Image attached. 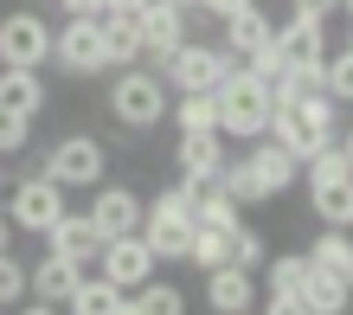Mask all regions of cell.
<instances>
[{
  "mask_svg": "<svg viewBox=\"0 0 353 315\" xmlns=\"http://www.w3.org/2000/svg\"><path fill=\"white\" fill-rule=\"evenodd\" d=\"M168 103H174V90H168V77H161L154 65H116V84H110V116L122 122V129H135V135H148V129H161L168 122Z\"/></svg>",
  "mask_w": 353,
  "mask_h": 315,
  "instance_id": "1",
  "label": "cell"
},
{
  "mask_svg": "<svg viewBox=\"0 0 353 315\" xmlns=\"http://www.w3.org/2000/svg\"><path fill=\"white\" fill-rule=\"evenodd\" d=\"M212 97H219V135L225 142L263 135V122H270V84L251 65H238V58H232V71L212 84Z\"/></svg>",
  "mask_w": 353,
  "mask_h": 315,
  "instance_id": "2",
  "label": "cell"
},
{
  "mask_svg": "<svg viewBox=\"0 0 353 315\" xmlns=\"http://www.w3.org/2000/svg\"><path fill=\"white\" fill-rule=\"evenodd\" d=\"M52 65L65 77H103V71H110L97 13H65V26H52Z\"/></svg>",
  "mask_w": 353,
  "mask_h": 315,
  "instance_id": "3",
  "label": "cell"
},
{
  "mask_svg": "<svg viewBox=\"0 0 353 315\" xmlns=\"http://www.w3.org/2000/svg\"><path fill=\"white\" fill-rule=\"evenodd\" d=\"M65 193H71V187H58L52 174H19V180L7 187V206H0V213H7L19 232L46 238V225L65 213Z\"/></svg>",
  "mask_w": 353,
  "mask_h": 315,
  "instance_id": "4",
  "label": "cell"
},
{
  "mask_svg": "<svg viewBox=\"0 0 353 315\" xmlns=\"http://www.w3.org/2000/svg\"><path fill=\"white\" fill-rule=\"evenodd\" d=\"M39 174H52L58 187H97L103 174H110V155H103V142L97 135H58L52 149H46V161H39Z\"/></svg>",
  "mask_w": 353,
  "mask_h": 315,
  "instance_id": "5",
  "label": "cell"
},
{
  "mask_svg": "<svg viewBox=\"0 0 353 315\" xmlns=\"http://www.w3.org/2000/svg\"><path fill=\"white\" fill-rule=\"evenodd\" d=\"M154 71L168 77V90H212V84L232 71V58H225V46H193V39H180Z\"/></svg>",
  "mask_w": 353,
  "mask_h": 315,
  "instance_id": "6",
  "label": "cell"
},
{
  "mask_svg": "<svg viewBox=\"0 0 353 315\" xmlns=\"http://www.w3.org/2000/svg\"><path fill=\"white\" fill-rule=\"evenodd\" d=\"M0 65H52V19L39 7H13L0 19Z\"/></svg>",
  "mask_w": 353,
  "mask_h": 315,
  "instance_id": "7",
  "label": "cell"
},
{
  "mask_svg": "<svg viewBox=\"0 0 353 315\" xmlns=\"http://www.w3.org/2000/svg\"><path fill=\"white\" fill-rule=\"evenodd\" d=\"M270 52H276L283 71H315L327 58V19H308V13H289L276 32H270Z\"/></svg>",
  "mask_w": 353,
  "mask_h": 315,
  "instance_id": "8",
  "label": "cell"
},
{
  "mask_svg": "<svg viewBox=\"0 0 353 315\" xmlns=\"http://www.w3.org/2000/svg\"><path fill=\"white\" fill-rule=\"evenodd\" d=\"M90 270H103L116 289H135V283L154 277V251L141 245V232H122V238H103V251H97Z\"/></svg>",
  "mask_w": 353,
  "mask_h": 315,
  "instance_id": "9",
  "label": "cell"
},
{
  "mask_svg": "<svg viewBox=\"0 0 353 315\" xmlns=\"http://www.w3.org/2000/svg\"><path fill=\"white\" fill-rule=\"evenodd\" d=\"M77 277H84V264H71V258H58V251H46L32 270H26V309H65L71 303V289H77Z\"/></svg>",
  "mask_w": 353,
  "mask_h": 315,
  "instance_id": "10",
  "label": "cell"
},
{
  "mask_svg": "<svg viewBox=\"0 0 353 315\" xmlns=\"http://www.w3.org/2000/svg\"><path fill=\"white\" fill-rule=\"evenodd\" d=\"M174 167H180V180L212 187V180H219V167H225V135H219V129L174 135Z\"/></svg>",
  "mask_w": 353,
  "mask_h": 315,
  "instance_id": "11",
  "label": "cell"
},
{
  "mask_svg": "<svg viewBox=\"0 0 353 315\" xmlns=\"http://www.w3.org/2000/svg\"><path fill=\"white\" fill-rule=\"evenodd\" d=\"M135 32H141V58L161 65L180 39H186V7H168V0H148V7L135 13Z\"/></svg>",
  "mask_w": 353,
  "mask_h": 315,
  "instance_id": "12",
  "label": "cell"
},
{
  "mask_svg": "<svg viewBox=\"0 0 353 315\" xmlns=\"http://www.w3.org/2000/svg\"><path fill=\"white\" fill-rule=\"evenodd\" d=\"M46 245L58 251V258H71V264H97V251H103V232H97V219L90 213H71V206H65V213H58L52 225H46Z\"/></svg>",
  "mask_w": 353,
  "mask_h": 315,
  "instance_id": "13",
  "label": "cell"
},
{
  "mask_svg": "<svg viewBox=\"0 0 353 315\" xmlns=\"http://www.w3.org/2000/svg\"><path fill=\"white\" fill-rule=\"evenodd\" d=\"M141 200L135 187H110V180H97V200H90V219H97V232L103 238H122V232H135L141 225Z\"/></svg>",
  "mask_w": 353,
  "mask_h": 315,
  "instance_id": "14",
  "label": "cell"
},
{
  "mask_svg": "<svg viewBox=\"0 0 353 315\" xmlns=\"http://www.w3.org/2000/svg\"><path fill=\"white\" fill-rule=\"evenodd\" d=\"M205 309H219V315H244V309H257V270L212 264V270H205Z\"/></svg>",
  "mask_w": 353,
  "mask_h": 315,
  "instance_id": "15",
  "label": "cell"
},
{
  "mask_svg": "<svg viewBox=\"0 0 353 315\" xmlns=\"http://www.w3.org/2000/svg\"><path fill=\"white\" fill-rule=\"evenodd\" d=\"M141 245L154 251V264H186V245H193V219H174V213H154L141 206Z\"/></svg>",
  "mask_w": 353,
  "mask_h": 315,
  "instance_id": "16",
  "label": "cell"
},
{
  "mask_svg": "<svg viewBox=\"0 0 353 315\" xmlns=\"http://www.w3.org/2000/svg\"><path fill=\"white\" fill-rule=\"evenodd\" d=\"M52 97V84L39 77V65H0V110L13 116H39Z\"/></svg>",
  "mask_w": 353,
  "mask_h": 315,
  "instance_id": "17",
  "label": "cell"
},
{
  "mask_svg": "<svg viewBox=\"0 0 353 315\" xmlns=\"http://www.w3.org/2000/svg\"><path fill=\"white\" fill-rule=\"evenodd\" d=\"M270 32H276V19H270L257 0H251V7H238L232 19H225V58H257L270 46Z\"/></svg>",
  "mask_w": 353,
  "mask_h": 315,
  "instance_id": "18",
  "label": "cell"
},
{
  "mask_svg": "<svg viewBox=\"0 0 353 315\" xmlns=\"http://www.w3.org/2000/svg\"><path fill=\"white\" fill-rule=\"evenodd\" d=\"M65 309H71V315H129V289H116L103 270H84Z\"/></svg>",
  "mask_w": 353,
  "mask_h": 315,
  "instance_id": "19",
  "label": "cell"
},
{
  "mask_svg": "<svg viewBox=\"0 0 353 315\" xmlns=\"http://www.w3.org/2000/svg\"><path fill=\"white\" fill-rule=\"evenodd\" d=\"M296 309L302 315H341V309H353V283H341V277H327V270L308 264V277L296 289Z\"/></svg>",
  "mask_w": 353,
  "mask_h": 315,
  "instance_id": "20",
  "label": "cell"
},
{
  "mask_svg": "<svg viewBox=\"0 0 353 315\" xmlns=\"http://www.w3.org/2000/svg\"><path fill=\"white\" fill-rule=\"evenodd\" d=\"M251 167H257V174H263V187H270V193H289V187H296V174H302V161L296 155H289V149H276V142H270V135H251Z\"/></svg>",
  "mask_w": 353,
  "mask_h": 315,
  "instance_id": "21",
  "label": "cell"
},
{
  "mask_svg": "<svg viewBox=\"0 0 353 315\" xmlns=\"http://www.w3.org/2000/svg\"><path fill=\"white\" fill-rule=\"evenodd\" d=\"M97 26H103V58H110V71H116V65H135V58H141L135 13H116V7H103V13H97Z\"/></svg>",
  "mask_w": 353,
  "mask_h": 315,
  "instance_id": "22",
  "label": "cell"
},
{
  "mask_svg": "<svg viewBox=\"0 0 353 315\" xmlns=\"http://www.w3.org/2000/svg\"><path fill=\"white\" fill-rule=\"evenodd\" d=\"M315 270H327V277H341V283H353V232H341V225H321V238L302 251Z\"/></svg>",
  "mask_w": 353,
  "mask_h": 315,
  "instance_id": "23",
  "label": "cell"
},
{
  "mask_svg": "<svg viewBox=\"0 0 353 315\" xmlns=\"http://www.w3.org/2000/svg\"><path fill=\"white\" fill-rule=\"evenodd\" d=\"M308 206H315L321 225L353 232V180H308Z\"/></svg>",
  "mask_w": 353,
  "mask_h": 315,
  "instance_id": "24",
  "label": "cell"
},
{
  "mask_svg": "<svg viewBox=\"0 0 353 315\" xmlns=\"http://www.w3.org/2000/svg\"><path fill=\"white\" fill-rule=\"evenodd\" d=\"M219 187H225V193H232L238 206H270V200H276V193H270V187H263V174H257V167H251V155H225V167H219Z\"/></svg>",
  "mask_w": 353,
  "mask_h": 315,
  "instance_id": "25",
  "label": "cell"
},
{
  "mask_svg": "<svg viewBox=\"0 0 353 315\" xmlns=\"http://www.w3.org/2000/svg\"><path fill=\"white\" fill-rule=\"evenodd\" d=\"M168 116H174V129H180V135H193V129H219V97H212V90H174Z\"/></svg>",
  "mask_w": 353,
  "mask_h": 315,
  "instance_id": "26",
  "label": "cell"
},
{
  "mask_svg": "<svg viewBox=\"0 0 353 315\" xmlns=\"http://www.w3.org/2000/svg\"><path fill=\"white\" fill-rule=\"evenodd\" d=\"M186 309V296L174 283H161V277H148V283H135L129 289V315H180Z\"/></svg>",
  "mask_w": 353,
  "mask_h": 315,
  "instance_id": "27",
  "label": "cell"
},
{
  "mask_svg": "<svg viewBox=\"0 0 353 315\" xmlns=\"http://www.w3.org/2000/svg\"><path fill=\"white\" fill-rule=\"evenodd\" d=\"M238 219H244V206H238L232 193H225L219 180L193 193V225H238Z\"/></svg>",
  "mask_w": 353,
  "mask_h": 315,
  "instance_id": "28",
  "label": "cell"
},
{
  "mask_svg": "<svg viewBox=\"0 0 353 315\" xmlns=\"http://www.w3.org/2000/svg\"><path fill=\"white\" fill-rule=\"evenodd\" d=\"M232 258V225H193V245H186V264H199V270H212Z\"/></svg>",
  "mask_w": 353,
  "mask_h": 315,
  "instance_id": "29",
  "label": "cell"
},
{
  "mask_svg": "<svg viewBox=\"0 0 353 315\" xmlns=\"http://www.w3.org/2000/svg\"><path fill=\"white\" fill-rule=\"evenodd\" d=\"M263 258H270V245H263V232H257V225H232V258H225V264H238V270H263Z\"/></svg>",
  "mask_w": 353,
  "mask_h": 315,
  "instance_id": "30",
  "label": "cell"
},
{
  "mask_svg": "<svg viewBox=\"0 0 353 315\" xmlns=\"http://www.w3.org/2000/svg\"><path fill=\"white\" fill-rule=\"evenodd\" d=\"M321 90L334 97V103H353V46L321 58Z\"/></svg>",
  "mask_w": 353,
  "mask_h": 315,
  "instance_id": "31",
  "label": "cell"
},
{
  "mask_svg": "<svg viewBox=\"0 0 353 315\" xmlns=\"http://www.w3.org/2000/svg\"><path fill=\"white\" fill-rule=\"evenodd\" d=\"M19 296H26V264L0 251V309H19Z\"/></svg>",
  "mask_w": 353,
  "mask_h": 315,
  "instance_id": "32",
  "label": "cell"
},
{
  "mask_svg": "<svg viewBox=\"0 0 353 315\" xmlns=\"http://www.w3.org/2000/svg\"><path fill=\"white\" fill-rule=\"evenodd\" d=\"M193 193H199L193 180H174V187H161L148 206H154V213H174V219H193Z\"/></svg>",
  "mask_w": 353,
  "mask_h": 315,
  "instance_id": "33",
  "label": "cell"
},
{
  "mask_svg": "<svg viewBox=\"0 0 353 315\" xmlns=\"http://www.w3.org/2000/svg\"><path fill=\"white\" fill-rule=\"evenodd\" d=\"M26 142H32V116L0 110V155H26Z\"/></svg>",
  "mask_w": 353,
  "mask_h": 315,
  "instance_id": "34",
  "label": "cell"
},
{
  "mask_svg": "<svg viewBox=\"0 0 353 315\" xmlns=\"http://www.w3.org/2000/svg\"><path fill=\"white\" fill-rule=\"evenodd\" d=\"M238 7H251V0H199L193 13H205V19H219V26H225V19H232Z\"/></svg>",
  "mask_w": 353,
  "mask_h": 315,
  "instance_id": "35",
  "label": "cell"
},
{
  "mask_svg": "<svg viewBox=\"0 0 353 315\" xmlns=\"http://www.w3.org/2000/svg\"><path fill=\"white\" fill-rule=\"evenodd\" d=\"M289 13H308V19H334L341 0H289Z\"/></svg>",
  "mask_w": 353,
  "mask_h": 315,
  "instance_id": "36",
  "label": "cell"
},
{
  "mask_svg": "<svg viewBox=\"0 0 353 315\" xmlns=\"http://www.w3.org/2000/svg\"><path fill=\"white\" fill-rule=\"evenodd\" d=\"M58 13H103V0H58Z\"/></svg>",
  "mask_w": 353,
  "mask_h": 315,
  "instance_id": "37",
  "label": "cell"
},
{
  "mask_svg": "<svg viewBox=\"0 0 353 315\" xmlns=\"http://www.w3.org/2000/svg\"><path fill=\"white\" fill-rule=\"evenodd\" d=\"M103 7H116V13H141L148 0H103Z\"/></svg>",
  "mask_w": 353,
  "mask_h": 315,
  "instance_id": "38",
  "label": "cell"
},
{
  "mask_svg": "<svg viewBox=\"0 0 353 315\" xmlns=\"http://www.w3.org/2000/svg\"><path fill=\"white\" fill-rule=\"evenodd\" d=\"M334 142H341V155H347V161H353V129H341V135H334Z\"/></svg>",
  "mask_w": 353,
  "mask_h": 315,
  "instance_id": "39",
  "label": "cell"
},
{
  "mask_svg": "<svg viewBox=\"0 0 353 315\" xmlns=\"http://www.w3.org/2000/svg\"><path fill=\"white\" fill-rule=\"evenodd\" d=\"M7 238H13V219H7V213H0V251H7Z\"/></svg>",
  "mask_w": 353,
  "mask_h": 315,
  "instance_id": "40",
  "label": "cell"
},
{
  "mask_svg": "<svg viewBox=\"0 0 353 315\" xmlns=\"http://www.w3.org/2000/svg\"><path fill=\"white\" fill-rule=\"evenodd\" d=\"M168 7H186V13H193V7H199V0H168Z\"/></svg>",
  "mask_w": 353,
  "mask_h": 315,
  "instance_id": "41",
  "label": "cell"
},
{
  "mask_svg": "<svg viewBox=\"0 0 353 315\" xmlns=\"http://www.w3.org/2000/svg\"><path fill=\"white\" fill-rule=\"evenodd\" d=\"M0 187H7V155H0Z\"/></svg>",
  "mask_w": 353,
  "mask_h": 315,
  "instance_id": "42",
  "label": "cell"
},
{
  "mask_svg": "<svg viewBox=\"0 0 353 315\" xmlns=\"http://www.w3.org/2000/svg\"><path fill=\"white\" fill-rule=\"evenodd\" d=\"M341 13H347V19H353V0H341Z\"/></svg>",
  "mask_w": 353,
  "mask_h": 315,
  "instance_id": "43",
  "label": "cell"
},
{
  "mask_svg": "<svg viewBox=\"0 0 353 315\" xmlns=\"http://www.w3.org/2000/svg\"><path fill=\"white\" fill-rule=\"evenodd\" d=\"M26 7H39V0H26Z\"/></svg>",
  "mask_w": 353,
  "mask_h": 315,
  "instance_id": "44",
  "label": "cell"
},
{
  "mask_svg": "<svg viewBox=\"0 0 353 315\" xmlns=\"http://www.w3.org/2000/svg\"><path fill=\"white\" fill-rule=\"evenodd\" d=\"M347 46H353V32H347Z\"/></svg>",
  "mask_w": 353,
  "mask_h": 315,
  "instance_id": "45",
  "label": "cell"
}]
</instances>
